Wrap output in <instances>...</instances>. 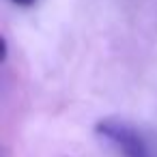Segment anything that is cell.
Wrapping results in <instances>:
<instances>
[{
	"label": "cell",
	"instance_id": "6da1fadb",
	"mask_svg": "<svg viewBox=\"0 0 157 157\" xmlns=\"http://www.w3.org/2000/svg\"><path fill=\"white\" fill-rule=\"evenodd\" d=\"M95 131L99 138L114 144L125 157H151L148 146H146L144 138L140 136V131L121 118H114V116L101 118L95 125Z\"/></svg>",
	"mask_w": 157,
	"mask_h": 157
},
{
	"label": "cell",
	"instance_id": "7a4b0ae2",
	"mask_svg": "<svg viewBox=\"0 0 157 157\" xmlns=\"http://www.w3.org/2000/svg\"><path fill=\"white\" fill-rule=\"evenodd\" d=\"M11 2H15L20 7H30V5H35V0H11Z\"/></svg>",
	"mask_w": 157,
	"mask_h": 157
}]
</instances>
